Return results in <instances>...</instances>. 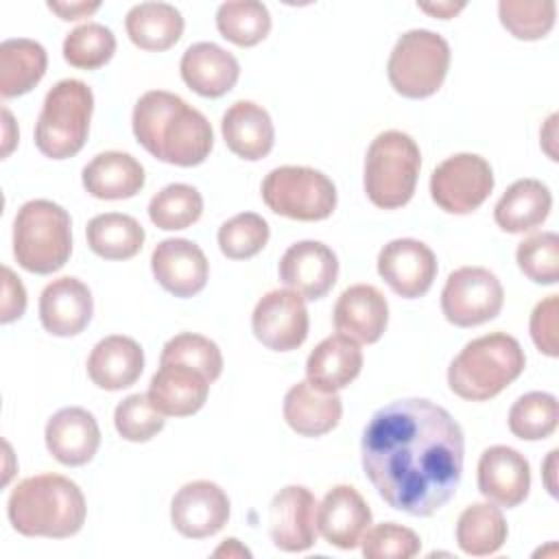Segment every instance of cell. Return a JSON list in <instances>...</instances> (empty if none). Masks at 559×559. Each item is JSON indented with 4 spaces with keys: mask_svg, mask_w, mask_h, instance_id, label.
Segmentation results:
<instances>
[{
    "mask_svg": "<svg viewBox=\"0 0 559 559\" xmlns=\"http://www.w3.org/2000/svg\"><path fill=\"white\" fill-rule=\"evenodd\" d=\"M557 450H550L548 452V459L544 461V472H542V476H544V485H546V489H548V493L550 496H557V483H555V467H557Z\"/></svg>",
    "mask_w": 559,
    "mask_h": 559,
    "instance_id": "51",
    "label": "cell"
},
{
    "mask_svg": "<svg viewBox=\"0 0 559 559\" xmlns=\"http://www.w3.org/2000/svg\"><path fill=\"white\" fill-rule=\"evenodd\" d=\"M221 131L227 148L247 159L266 157L275 144V127L269 111L253 100H236L221 120Z\"/></svg>",
    "mask_w": 559,
    "mask_h": 559,
    "instance_id": "25",
    "label": "cell"
},
{
    "mask_svg": "<svg viewBox=\"0 0 559 559\" xmlns=\"http://www.w3.org/2000/svg\"><path fill=\"white\" fill-rule=\"evenodd\" d=\"M116 52V35L98 22H85L63 39V59L79 70H96Z\"/></svg>",
    "mask_w": 559,
    "mask_h": 559,
    "instance_id": "39",
    "label": "cell"
},
{
    "mask_svg": "<svg viewBox=\"0 0 559 559\" xmlns=\"http://www.w3.org/2000/svg\"><path fill=\"white\" fill-rule=\"evenodd\" d=\"M83 188L105 201L131 199L144 188V168L129 153L105 151L83 168Z\"/></svg>",
    "mask_w": 559,
    "mask_h": 559,
    "instance_id": "29",
    "label": "cell"
},
{
    "mask_svg": "<svg viewBox=\"0 0 559 559\" xmlns=\"http://www.w3.org/2000/svg\"><path fill=\"white\" fill-rule=\"evenodd\" d=\"M417 9L441 20H450L465 9V2H417Z\"/></svg>",
    "mask_w": 559,
    "mask_h": 559,
    "instance_id": "48",
    "label": "cell"
},
{
    "mask_svg": "<svg viewBox=\"0 0 559 559\" xmlns=\"http://www.w3.org/2000/svg\"><path fill=\"white\" fill-rule=\"evenodd\" d=\"M520 271L535 284H557L559 280V236L539 231L524 238L515 249Z\"/></svg>",
    "mask_w": 559,
    "mask_h": 559,
    "instance_id": "42",
    "label": "cell"
},
{
    "mask_svg": "<svg viewBox=\"0 0 559 559\" xmlns=\"http://www.w3.org/2000/svg\"><path fill=\"white\" fill-rule=\"evenodd\" d=\"M2 120H4V138H2V157H7L11 151H13V146H15V142H17V133H13L11 129H13V116H11V111L7 109V107H2Z\"/></svg>",
    "mask_w": 559,
    "mask_h": 559,
    "instance_id": "49",
    "label": "cell"
},
{
    "mask_svg": "<svg viewBox=\"0 0 559 559\" xmlns=\"http://www.w3.org/2000/svg\"><path fill=\"white\" fill-rule=\"evenodd\" d=\"M389 323L386 297L371 284H354L334 304V328L356 343H376Z\"/></svg>",
    "mask_w": 559,
    "mask_h": 559,
    "instance_id": "23",
    "label": "cell"
},
{
    "mask_svg": "<svg viewBox=\"0 0 559 559\" xmlns=\"http://www.w3.org/2000/svg\"><path fill=\"white\" fill-rule=\"evenodd\" d=\"M210 384L199 369L186 362H159L146 395L162 415L188 417L203 408Z\"/></svg>",
    "mask_w": 559,
    "mask_h": 559,
    "instance_id": "21",
    "label": "cell"
},
{
    "mask_svg": "<svg viewBox=\"0 0 559 559\" xmlns=\"http://www.w3.org/2000/svg\"><path fill=\"white\" fill-rule=\"evenodd\" d=\"M509 535L500 507L491 502H474L459 515L456 544L465 555L487 557L498 552Z\"/></svg>",
    "mask_w": 559,
    "mask_h": 559,
    "instance_id": "33",
    "label": "cell"
},
{
    "mask_svg": "<svg viewBox=\"0 0 559 559\" xmlns=\"http://www.w3.org/2000/svg\"><path fill=\"white\" fill-rule=\"evenodd\" d=\"M559 421L557 397L546 391L524 393L509 408V430L522 441H539L555 432Z\"/></svg>",
    "mask_w": 559,
    "mask_h": 559,
    "instance_id": "37",
    "label": "cell"
},
{
    "mask_svg": "<svg viewBox=\"0 0 559 559\" xmlns=\"http://www.w3.org/2000/svg\"><path fill=\"white\" fill-rule=\"evenodd\" d=\"M262 201L293 221H323L336 210V186L310 166H280L262 181Z\"/></svg>",
    "mask_w": 559,
    "mask_h": 559,
    "instance_id": "9",
    "label": "cell"
},
{
    "mask_svg": "<svg viewBox=\"0 0 559 559\" xmlns=\"http://www.w3.org/2000/svg\"><path fill=\"white\" fill-rule=\"evenodd\" d=\"M493 190V170L476 153H456L443 159L430 175V197L448 214L478 210Z\"/></svg>",
    "mask_w": 559,
    "mask_h": 559,
    "instance_id": "11",
    "label": "cell"
},
{
    "mask_svg": "<svg viewBox=\"0 0 559 559\" xmlns=\"http://www.w3.org/2000/svg\"><path fill=\"white\" fill-rule=\"evenodd\" d=\"M48 9L55 11L61 20H81V17H90L94 11L100 9V2H48Z\"/></svg>",
    "mask_w": 559,
    "mask_h": 559,
    "instance_id": "47",
    "label": "cell"
},
{
    "mask_svg": "<svg viewBox=\"0 0 559 559\" xmlns=\"http://www.w3.org/2000/svg\"><path fill=\"white\" fill-rule=\"evenodd\" d=\"M144 369V352L138 341L122 334H111L98 341L87 358L90 380L105 391L131 386Z\"/></svg>",
    "mask_w": 559,
    "mask_h": 559,
    "instance_id": "26",
    "label": "cell"
},
{
    "mask_svg": "<svg viewBox=\"0 0 559 559\" xmlns=\"http://www.w3.org/2000/svg\"><path fill=\"white\" fill-rule=\"evenodd\" d=\"M87 245L105 260H129L144 245L142 225L120 212H105L87 223Z\"/></svg>",
    "mask_w": 559,
    "mask_h": 559,
    "instance_id": "34",
    "label": "cell"
},
{
    "mask_svg": "<svg viewBox=\"0 0 559 559\" xmlns=\"http://www.w3.org/2000/svg\"><path fill=\"white\" fill-rule=\"evenodd\" d=\"M555 127H557V114H552L548 120H546V127L542 129V146L544 151L548 153L550 159H557V151H555Z\"/></svg>",
    "mask_w": 559,
    "mask_h": 559,
    "instance_id": "50",
    "label": "cell"
},
{
    "mask_svg": "<svg viewBox=\"0 0 559 559\" xmlns=\"http://www.w3.org/2000/svg\"><path fill=\"white\" fill-rule=\"evenodd\" d=\"M450 68L448 41L428 28H413L395 41L386 74L391 87L404 98H428L445 81Z\"/></svg>",
    "mask_w": 559,
    "mask_h": 559,
    "instance_id": "8",
    "label": "cell"
},
{
    "mask_svg": "<svg viewBox=\"0 0 559 559\" xmlns=\"http://www.w3.org/2000/svg\"><path fill=\"white\" fill-rule=\"evenodd\" d=\"M129 39L151 52H162L175 46L183 33V15L168 2H140L124 17Z\"/></svg>",
    "mask_w": 559,
    "mask_h": 559,
    "instance_id": "31",
    "label": "cell"
},
{
    "mask_svg": "<svg viewBox=\"0 0 559 559\" xmlns=\"http://www.w3.org/2000/svg\"><path fill=\"white\" fill-rule=\"evenodd\" d=\"M552 194L539 179H518L493 207L496 225L507 234H526L537 229L550 214Z\"/></svg>",
    "mask_w": 559,
    "mask_h": 559,
    "instance_id": "30",
    "label": "cell"
},
{
    "mask_svg": "<svg viewBox=\"0 0 559 559\" xmlns=\"http://www.w3.org/2000/svg\"><path fill=\"white\" fill-rule=\"evenodd\" d=\"M164 417L166 415H162L153 406L148 395L133 393V395H127L116 406L114 426L122 439L133 441V443H144V441L153 439L157 432H162V428L166 424Z\"/></svg>",
    "mask_w": 559,
    "mask_h": 559,
    "instance_id": "43",
    "label": "cell"
},
{
    "mask_svg": "<svg viewBox=\"0 0 559 559\" xmlns=\"http://www.w3.org/2000/svg\"><path fill=\"white\" fill-rule=\"evenodd\" d=\"M221 555H227V557H231V555H236V557H251V552L245 546H240L238 539H234V537L225 539V544L214 550V557H221Z\"/></svg>",
    "mask_w": 559,
    "mask_h": 559,
    "instance_id": "52",
    "label": "cell"
},
{
    "mask_svg": "<svg viewBox=\"0 0 559 559\" xmlns=\"http://www.w3.org/2000/svg\"><path fill=\"white\" fill-rule=\"evenodd\" d=\"M218 33L242 48L260 44L271 31V13L258 0H229L216 11Z\"/></svg>",
    "mask_w": 559,
    "mask_h": 559,
    "instance_id": "35",
    "label": "cell"
},
{
    "mask_svg": "<svg viewBox=\"0 0 559 559\" xmlns=\"http://www.w3.org/2000/svg\"><path fill=\"white\" fill-rule=\"evenodd\" d=\"M378 273L395 295L417 299L430 290L437 277V258L421 240L395 238L380 249Z\"/></svg>",
    "mask_w": 559,
    "mask_h": 559,
    "instance_id": "13",
    "label": "cell"
},
{
    "mask_svg": "<svg viewBox=\"0 0 559 559\" xmlns=\"http://www.w3.org/2000/svg\"><path fill=\"white\" fill-rule=\"evenodd\" d=\"M46 48L26 37H11L0 44V94L4 98L31 92L46 74Z\"/></svg>",
    "mask_w": 559,
    "mask_h": 559,
    "instance_id": "32",
    "label": "cell"
},
{
    "mask_svg": "<svg viewBox=\"0 0 559 559\" xmlns=\"http://www.w3.org/2000/svg\"><path fill=\"white\" fill-rule=\"evenodd\" d=\"M94 314V299L79 277L63 275L52 280L39 295V319L55 336H76Z\"/></svg>",
    "mask_w": 559,
    "mask_h": 559,
    "instance_id": "20",
    "label": "cell"
},
{
    "mask_svg": "<svg viewBox=\"0 0 559 559\" xmlns=\"http://www.w3.org/2000/svg\"><path fill=\"white\" fill-rule=\"evenodd\" d=\"M522 345L504 332L469 341L448 367V386L467 402H485L502 393L524 371Z\"/></svg>",
    "mask_w": 559,
    "mask_h": 559,
    "instance_id": "4",
    "label": "cell"
},
{
    "mask_svg": "<svg viewBox=\"0 0 559 559\" xmlns=\"http://www.w3.org/2000/svg\"><path fill=\"white\" fill-rule=\"evenodd\" d=\"M24 310H26L24 284L20 282V277L9 266H2V312H0V321L11 323V321L20 319L24 314Z\"/></svg>",
    "mask_w": 559,
    "mask_h": 559,
    "instance_id": "46",
    "label": "cell"
},
{
    "mask_svg": "<svg viewBox=\"0 0 559 559\" xmlns=\"http://www.w3.org/2000/svg\"><path fill=\"white\" fill-rule=\"evenodd\" d=\"M421 153L404 131H382L373 138L365 157V192L376 207L395 210L406 205L417 186Z\"/></svg>",
    "mask_w": 559,
    "mask_h": 559,
    "instance_id": "7",
    "label": "cell"
},
{
    "mask_svg": "<svg viewBox=\"0 0 559 559\" xmlns=\"http://www.w3.org/2000/svg\"><path fill=\"white\" fill-rule=\"evenodd\" d=\"M44 437L48 452L68 467L90 463L100 445L96 417L81 406H66L57 411L48 419Z\"/></svg>",
    "mask_w": 559,
    "mask_h": 559,
    "instance_id": "22",
    "label": "cell"
},
{
    "mask_svg": "<svg viewBox=\"0 0 559 559\" xmlns=\"http://www.w3.org/2000/svg\"><path fill=\"white\" fill-rule=\"evenodd\" d=\"M343 402L336 391H321L308 380L297 382L284 397V419L301 437H321L336 428Z\"/></svg>",
    "mask_w": 559,
    "mask_h": 559,
    "instance_id": "28",
    "label": "cell"
},
{
    "mask_svg": "<svg viewBox=\"0 0 559 559\" xmlns=\"http://www.w3.org/2000/svg\"><path fill=\"white\" fill-rule=\"evenodd\" d=\"M371 526V509L352 485H334L317 504V531L341 550L360 544Z\"/></svg>",
    "mask_w": 559,
    "mask_h": 559,
    "instance_id": "18",
    "label": "cell"
},
{
    "mask_svg": "<svg viewBox=\"0 0 559 559\" xmlns=\"http://www.w3.org/2000/svg\"><path fill=\"white\" fill-rule=\"evenodd\" d=\"M557 308H559V299L557 295H548L546 299H542L533 312H531V338L535 343V347L550 356L557 358L559 356V343H557Z\"/></svg>",
    "mask_w": 559,
    "mask_h": 559,
    "instance_id": "45",
    "label": "cell"
},
{
    "mask_svg": "<svg viewBox=\"0 0 559 559\" xmlns=\"http://www.w3.org/2000/svg\"><path fill=\"white\" fill-rule=\"evenodd\" d=\"M498 15L515 39L535 41L552 31L557 4L552 0H500Z\"/></svg>",
    "mask_w": 559,
    "mask_h": 559,
    "instance_id": "38",
    "label": "cell"
},
{
    "mask_svg": "<svg viewBox=\"0 0 559 559\" xmlns=\"http://www.w3.org/2000/svg\"><path fill=\"white\" fill-rule=\"evenodd\" d=\"M360 369L362 349L345 334L323 338L306 360V378L321 391H341L349 386L358 378Z\"/></svg>",
    "mask_w": 559,
    "mask_h": 559,
    "instance_id": "27",
    "label": "cell"
},
{
    "mask_svg": "<svg viewBox=\"0 0 559 559\" xmlns=\"http://www.w3.org/2000/svg\"><path fill=\"white\" fill-rule=\"evenodd\" d=\"M179 72L192 92L205 98H218L238 83L240 63L218 44L197 41L186 48Z\"/></svg>",
    "mask_w": 559,
    "mask_h": 559,
    "instance_id": "24",
    "label": "cell"
},
{
    "mask_svg": "<svg viewBox=\"0 0 559 559\" xmlns=\"http://www.w3.org/2000/svg\"><path fill=\"white\" fill-rule=\"evenodd\" d=\"M94 111V94L79 79L55 83L41 105L35 122V146L50 159L76 155L87 140Z\"/></svg>",
    "mask_w": 559,
    "mask_h": 559,
    "instance_id": "6",
    "label": "cell"
},
{
    "mask_svg": "<svg viewBox=\"0 0 559 559\" xmlns=\"http://www.w3.org/2000/svg\"><path fill=\"white\" fill-rule=\"evenodd\" d=\"M465 439L459 421L424 397L378 408L360 439L362 472L395 511L430 518L459 489Z\"/></svg>",
    "mask_w": 559,
    "mask_h": 559,
    "instance_id": "1",
    "label": "cell"
},
{
    "mask_svg": "<svg viewBox=\"0 0 559 559\" xmlns=\"http://www.w3.org/2000/svg\"><path fill=\"white\" fill-rule=\"evenodd\" d=\"M269 223L255 212H242L218 227V247L229 260H249L269 242Z\"/></svg>",
    "mask_w": 559,
    "mask_h": 559,
    "instance_id": "40",
    "label": "cell"
},
{
    "mask_svg": "<svg viewBox=\"0 0 559 559\" xmlns=\"http://www.w3.org/2000/svg\"><path fill=\"white\" fill-rule=\"evenodd\" d=\"M157 284L175 297H194L207 284L210 264L203 249L188 238H166L151 255Z\"/></svg>",
    "mask_w": 559,
    "mask_h": 559,
    "instance_id": "16",
    "label": "cell"
},
{
    "mask_svg": "<svg viewBox=\"0 0 559 559\" xmlns=\"http://www.w3.org/2000/svg\"><path fill=\"white\" fill-rule=\"evenodd\" d=\"M338 277L336 253L319 240H299L280 258V280L304 299L325 297Z\"/></svg>",
    "mask_w": 559,
    "mask_h": 559,
    "instance_id": "17",
    "label": "cell"
},
{
    "mask_svg": "<svg viewBox=\"0 0 559 559\" xmlns=\"http://www.w3.org/2000/svg\"><path fill=\"white\" fill-rule=\"evenodd\" d=\"M229 520V498L212 480L186 483L170 500V522L188 539L216 535Z\"/></svg>",
    "mask_w": 559,
    "mask_h": 559,
    "instance_id": "15",
    "label": "cell"
},
{
    "mask_svg": "<svg viewBox=\"0 0 559 559\" xmlns=\"http://www.w3.org/2000/svg\"><path fill=\"white\" fill-rule=\"evenodd\" d=\"M203 214V197L194 186L168 183L148 203V218L155 227L175 231L194 225Z\"/></svg>",
    "mask_w": 559,
    "mask_h": 559,
    "instance_id": "36",
    "label": "cell"
},
{
    "mask_svg": "<svg viewBox=\"0 0 559 559\" xmlns=\"http://www.w3.org/2000/svg\"><path fill=\"white\" fill-rule=\"evenodd\" d=\"M159 362H186L199 369L210 382L223 373V354L214 341L203 334L181 332L166 341Z\"/></svg>",
    "mask_w": 559,
    "mask_h": 559,
    "instance_id": "41",
    "label": "cell"
},
{
    "mask_svg": "<svg viewBox=\"0 0 559 559\" xmlns=\"http://www.w3.org/2000/svg\"><path fill=\"white\" fill-rule=\"evenodd\" d=\"M419 548V535L395 522L376 524L360 539V550L367 559H411Z\"/></svg>",
    "mask_w": 559,
    "mask_h": 559,
    "instance_id": "44",
    "label": "cell"
},
{
    "mask_svg": "<svg viewBox=\"0 0 559 559\" xmlns=\"http://www.w3.org/2000/svg\"><path fill=\"white\" fill-rule=\"evenodd\" d=\"M269 535L284 552H304L317 542V500L304 485L280 489L269 504Z\"/></svg>",
    "mask_w": 559,
    "mask_h": 559,
    "instance_id": "14",
    "label": "cell"
},
{
    "mask_svg": "<svg viewBox=\"0 0 559 559\" xmlns=\"http://www.w3.org/2000/svg\"><path fill=\"white\" fill-rule=\"evenodd\" d=\"M304 297L290 288H275L260 297L251 314L253 336L273 352L297 349L308 336Z\"/></svg>",
    "mask_w": 559,
    "mask_h": 559,
    "instance_id": "12",
    "label": "cell"
},
{
    "mask_svg": "<svg viewBox=\"0 0 559 559\" xmlns=\"http://www.w3.org/2000/svg\"><path fill=\"white\" fill-rule=\"evenodd\" d=\"M72 253L70 214L48 199L26 201L13 218V255L37 275L59 271Z\"/></svg>",
    "mask_w": 559,
    "mask_h": 559,
    "instance_id": "5",
    "label": "cell"
},
{
    "mask_svg": "<svg viewBox=\"0 0 559 559\" xmlns=\"http://www.w3.org/2000/svg\"><path fill=\"white\" fill-rule=\"evenodd\" d=\"M133 135L157 159L173 166H197L214 146L207 118L181 96L164 90L142 94L133 107Z\"/></svg>",
    "mask_w": 559,
    "mask_h": 559,
    "instance_id": "2",
    "label": "cell"
},
{
    "mask_svg": "<svg viewBox=\"0 0 559 559\" xmlns=\"http://www.w3.org/2000/svg\"><path fill=\"white\" fill-rule=\"evenodd\" d=\"M504 290L496 273L485 266L452 271L441 290L443 317L456 328H474L500 314Z\"/></svg>",
    "mask_w": 559,
    "mask_h": 559,
    "instance_id": "10",
    "label": "cell"
},
{
    "mask_svg": "<svg viewBox=\"0 0 559 559\" xmlns=\"http://www.w3.org/2000/svg\"><path fill=\"white\" fill-rule=\"evenodd\" d=\"M11 526L24 537L66 539L85 524V496L61 474H35L20 480L7 502Z\"/></svg>",
    "mask_w": 559,
    "mask_h": 559,
    "instance_id": "3",
    "label": "cell"
},
{
    "mask_svg": "<svg viewBox=\"0 0 559 559\" xmlns=\"http://www.w3.org/2000/svg\"><path fill=\"white\" fill-rule=\"evenodd\" d=\"M531 465L509 445H491L478 459V491L493 504L513 509L526 500Z\"/></svg>",
    "mask_w": 559,
    "mask_h": 559,
    "instance_id": "19",
    "label": "cell"
}]
</instances>
